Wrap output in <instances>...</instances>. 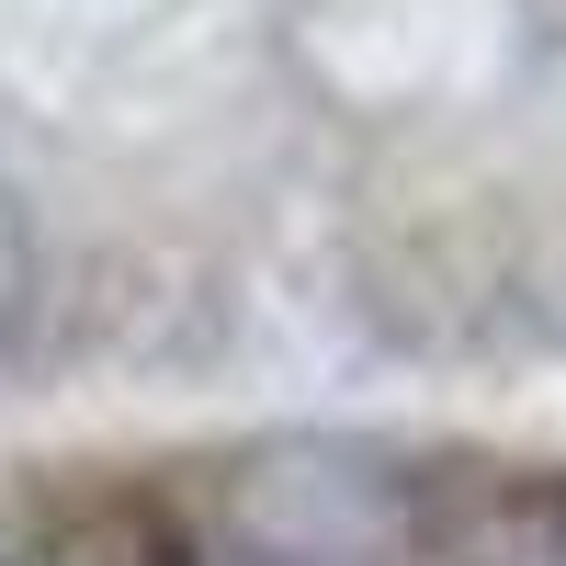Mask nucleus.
<instances>
[{"mask_svg": "<svg viewBox=\"0 0 566 566\" xmlns=\"http://www.w3.org/2000/svg\"><path fill=\"white\" fill-rule=\"evenodd\" d=\"M205 544H216V566H408L419 476L340 431L250 442L205 488Z\"/></svg>", "mask_w": 566, "mask_h": 566, "instance_id": "f257e3e1", "label": "nucleus"}, {"mask_svg": "<svg viewBox=\"0 0 566 566\" xmlns=\"http://www.w3.org/2000/svg\"><path fill=\"white\" fill-rule=\"evenodd\" d=\"M12 295H23V227H12V205H0V317H12Z\"/></svg>", "mask_w": 566, "mask_h": 566, "instance_id": "f03ea898", "label": "nucleus"}, {"mask_svg": "<svg viewBox=\"0 0 566 566\" xmlns=\"http://www.w3.org/2000/svg\"><path fill=\"white\" fill-rule=\"evenodd\" d=\"M499 566H566V544H555V533H533V544H510Z\"/></svg>", "mask_w": 566, "mask_h": 566, "instance_id": "7ed1b4c3", "label": "nucleus"}]
</instances>
